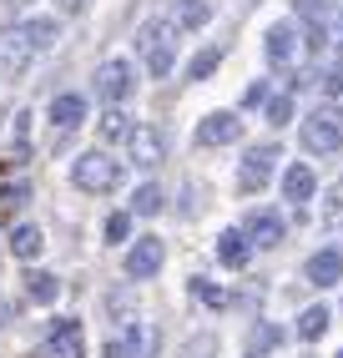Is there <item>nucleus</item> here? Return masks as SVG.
Segmentation results:
<instances>
[{"label":"nucleus","mask_w":343,"mask_h":358,"mask_svg":"<svg viewBox=\"0 0 343 358\" xmlns=\"http://www.w3.org/2000/svg\"><path fill=\"white\" fill-rule=\"evenodd\" d=\"M298 6V15H308V20H323L328 15V0H293Z\"/></svg>","instance_id":"32"},{"label":"nucleus","mask_w":343,"mask_h":358,"mask_svg":"<svg viewBox=\"0 0 343 358\" xmlns=\"http://www.w3.org/2000/svg\"><path fill=\"white\" fill-rule=\"evenodd\" d=\"M267 122H273V127H288V122H293V101H288V96L267 101Z\"/></svg>","instance_id":"31"},{"label":"nucleus","mask_w":343,"mask_h":358,"mask_svg":"<svg viewBox=\"0 0 343 358\" xmlns=\"http://www.w3.org/2000/svg\"><path fill=\"white\" fill-rule=\"evenodd\" d=\"M298 333H303V338H323V333H328V308H303Z\"/></svg>","instance_id":"25"},{"label":"nucleus","mask_w":343,"mask_h":358,"mask_svg":"<svg viewBox=\"0 0 343 358\" xmlns=\"http://www.w3.org/2000/svg\"><path fill=\"white\" fill-rule=\"evenodd\" d=\"M31 45H26V36H20V31H10V36H0V81H15L20 76V71H26L31 66Z\"/></svg>","instance_id":"7"},{"label":"nucleus","mask_w":343,"mask_h":358,"mask_svg":"<svg viewBox=\"0 0 343 358\" xmlns=\"http://www.w3.org/2000/svg\"><path fill=\"white\" fill-rule=\"evenodd\" d=\"M136 51H141V66L152 76H167L172 61H177V20H146L141 36H136Z\"/></svg>","instance_id":"1"},{"label":"nucleus","mask_w":343,"mask_h":358,"mask_svg":"<svg viewBox=\"0 0 343 358\" xmlns=\"http://www.w3.org/2000/svg\"><path fill=\"white\" fill-rule=\"evenodd\" d=\"M248 243L278 248L283 243V217H278V212H253V217H248Z\"/></svg>","instance_id":"14"},{"label":"nucleus","mask_w":343,"mask_h":358,"mask_svg":"<svg viewBox=\"0 0 343 358\" xmlns=\"http://www.w3.org/2000/svg\"><path fill=\"white\" fill-rule=\"evenodd\" d=\"M283 343V328H273V323H258L253 333H248V353L253 358H262V353H273Z\"/></svg>","instance_id":"20"},{"label":"nucleus","mask_w":343,"mask_h":358,"mask_svg":"<svg viewBox=\"0 0 343 358\" xmlns=\"http://www.w3.org/2000/svg\"><path fill=\"white\" fill-rule=\"evenodd\" d=\"M26 293H31V303H56L61 282H56L51 273H31V278H26Z\"/></svg>","instance_id":"23"},{"label":"nucleus","mask_w":343,"mask_h":358,"mask_svg":"<svg viewBox=\"0 0 343 358\" xmlns=\"http://www.w3.org/2000/svg\"><path fill=\"white\" fill-rule=\"evenodd\" d=\"M61 10H71V15H76V10H86V0H61Z\"/></svg>","instance_id":"35"},{"label":"nucleus","mask_w":343,"mask_h":358,"mask_svg":"<svg viewBox=\"0 0 343 358\" xmlns=\"http://www.w3.org/2000/svg\"><path fill=\"white\" fill-rule=\"evenodd\" d=\"M248 106H267V81H258V86H248Z\"/></svg>","instance_id":"34"},{"label":"nucleus","mask_w":343,"mask_h":358,"mask_svg":"<svg viewBox=\"0 0 343 358\" xmlns=\"http://www.w3.org/2000/svg\"><path fill=\"white\" fill-rule=\"evenodd\" d=\"M323 86L333 91V96H343V56H338V61L328 66V76H323Z\"/></svg>","instance_id":"33"},{"label":"nucleus","mask_w":343,"mask_h":358,"mask_svg":"<svg viewBox=\"0 0 343 358\" xmlns=\"http://www.w3.org/2000/svg\"><path fill=\"white\" fill-rule=\"evenodd\" d=\"M192 293H197V303H207V308H223V288H212L207 278H192Z\"/></svg>","instance_id":"28"},{"label":"nucleus","mask_w":343,"mask_h":358,"mask_svg":"<svg viewBox=\"0 0 343 358\" xmlns=\"http://www.w3.org/2000/svg\"><path fill=\"white\" fill-rule=\"evenodd\" d=\"M132 212H141V217H157V212H162V187H157V182H141L136 197H132Z\"/></svg>","instance_id":"22"},{"label":"nucleus","mask_w":343,"mask_h":358,"mask_svg":"<svg viewBox=\"0 0 343 358\" xmlns=\"http://www.w3.org/2000/svg\"><path fill=\"white\" fill-rule=\"evenodd\" d=\"M338 278H343V257H338V248H323V252L308 257V282H318V288H333Z\"/></svg>","instance_id":"13"},{"label":"nucleus","mask_w":343,"mask_h":358,"mask_svg":"<svg viewBox=\"0 0 343 358\" xmlns=\"http://www.w3.org/2000/svg\"><path fill=\"white\" fill-rule=\"evenodd\" d=\"M313 187H318V182H313V172H308L303 162H293L288 172H283V197H288V202H308Z\"/></svg>","instance_id":"17"},{"label":"nucleus","mask_w":343,"mask_h":358,"mask_svg":"<svg viewBox=\"0 0 343 358\" xmlns=\"http://www.w3.org/2000/svg\"><path fill=\"white\" fill-rule=\"evenodd\" d=\"M26 197H31V187H26V182H6V187H0V207H20Z\"/></svg>","instance_id":"29"},{"label":"nucleus","mask_w":343,"mask_h":358,"mask_svg":"<svg viewBox=\"0 0 343 358\" xmlns=\"http://www.w3.org/2000/svg\"><path fill=\"white\" fill-rule=\"evenodd\" d=\"M127 232H132V217H127V212H111V217H106V237H111V243H127Z\"/></svg>","instance_id":"30"},{"label":"nucleus","mask_w":343,"mask_h":358,"mask_svg":"<svg viewBox=\"0 0 343 358\" xmlns=\"http://www.w3.org/2000/svg\"><path fill=\"white\" fill-rule=\"evenodd\" d=\"M146 353H152V333L141 323H127V333L106 343V358H146Z\"/></svg>","instance_id":"12"},{"label":"nucleus","mask_w":343,"mask_h":358,"mask_svg":"<svg viewBox=\"0 0 343 358\" xmlns=\"http://www.w3.org/2000/svg\"><path fill=\"white\" fill-rule=\"evenodd\" d=\"M298 141H303L308 152H318V157L338 152L343 147V106H318L308 122L298 127Z\"/></svg>","instance_id":"3"},{"label":"nucleus","mask_w":343,"mask_h":358,"mask_svg":"<svg viewBox=\"0 0 343 358\" xmlns=\"http://www.w3.org/2000/svg\"><path fill=\"white\" fill-rule=\"evenodd\" d=\"M237 136H242V122H237L232 111H212L207 122L197 127V141H202V147H227V141H237Z\"/></svg>","instance_id":"8"},{"label":"nucleus","mask_w":343,"mask_h":358,"mask_svg":"<svg viewBox=\"0 0 343 358\" xmlns=\"http://www.w3.org/2000/svg\"><path fill=\"white\" fill-rule=\"evenodd\" d=\"M162 257H167L162 237H136V248L127 252V278H152L162 268Z\"/></svg>","instance_id":"6"},{"label":"nucleus","mask_w":343,"mask_h":358,"mask_svg":"<svg viewBox=\"0 0 343 358\" xmlns=\"http://www.w3.org/2000/svg\"><path fill=\"white\" fill-rule=\"evenodd\" d=\"M81 122H86V101L81 96H71V91H66V96L51 101V127L71 131V127H81Z\"/></svg>","instance_id":"15"},{"label":"nucleus","mask_w":343,"mask_h":358,"mask_svg":"<svg viewBox=\"0 0 343 358\" xmlns=\"http://www.w3.org/2000/svg\"><path fill=\"white\" fill-rule=\"evenodd\" d=\"M132 131H136V127H132V116L121 111V106H111V111L102 116V136H106V141H132Z\"/></svg>","instance_id":"21"},{"label":"nucleus","mask_w":343,"mask_h":358,"mask_svg":"<svg viewBox=\"0 0 343 358\" xmlns=\"http://www.w3.org/2000/svg\"><path fill=\"white\" fill-rule=\"evenodd\" d=\"M262 51H267V66H293V61H298V31H293V26H273V31H267V41H262Z\"/></svg>","instance_id":"10"},{"label":"nucleus","mask_w":343,"mask_h":358,"mask_svg":"<svg viewBox=\"0 0 343 358\" xmlns=\"http://www.w3.org/2000/svg\"><path fill=\"white\" fill-rule=\"evenodd\" d=\"M248 252H253V243H248V232H223L217 237V257H223V268H242L248 262Z\"/></svg>","instance_id":"16"},{"label":"nucleus","mask_w":343,"mask_h":358,"mask_svg":"<svg viewBox=\"0 0 343 358\" xmlns=\"http://www.w3.org/2000/svg\"><path fill=\"white\" fill-rule=\"evenodd\" d=\"M20 36H26L31 51H51V45H56V20L36 15V20H26V26H20Z\"/></svg>","instance_id":"19"},{"label":"nucleus","mask_w":343,"mask_h":358,"mask_svg":"<svg viewBox=\"0 0 343 358\" xmlns=\"http://www.w3.org/2000/svg\"><path fill=\"white\" fill-rule=\"evenodd\" d=\"M273 162H278V147L267 141V147H253L248 157H242V187H267V177H273Z\"/></svg>","instance_id":"9"},{"label":"nucleus","mask_w":343,"mask_h":358,"mask_svg":"<svg viewBox=\"0 0 343 358\" xmlns=\"http://www.w3.org/2000/svg\"><path fill=\"white\" fill-rule=\"evenodd\" d=\"M127 147H132V162H136V166H157V162L167 157V141H162L157 127H136Z\"/></svg>","instance_id":"11"},{"label":"nucleus","mask_w":343,"mask_h":358,"mask_svg":"<svg viewBox=\"0 0 343 358\" xmlns=\"http://www.w3.org/2000/svg\"><path fill=\"white\" fill-rule=\"evenodd\" d=\"M6 6H26V0H6Z\"/></svg>","instance_id":"37"},{"label":"nucleus","mask_w":343,"mask_h":358,"mask_svg":"<svg viewBox=\"0 0 343 358\" xmlns=\"http://www.w3.org/2000/svg\"><path fill=\"white\" fill-rule=\"evenodd\" d=\"M132 86H136V71H132V61H106L102 71H96V96L102 101H111V106H121L132 96Z\"/></svg>","instance_id":"4"},{"label":"nucleus","mask_w":343,"mask_h":358,"mask_svg":"<svg viewBox=\"0 0 343 358\" xmlns=\"http://www.w3.org/2000/svg\"><path fill=\"white\" fill-rule=\"evenodd\" d=\"M217 61H223V51H217V45H207V51H197V56H192L187 76H192V81H207L212 71H217Z\"/></svg>","instance_id":"26"},{"label":"nucleus","mask_w":343,"mask_h":358,"mask_svg":"<svg viewBox=\"0 0 343 358\" xmlns=\"http://www.w3.org/2000/svg\"><path fill=\"white\" fill-rule=\"evenodd\" d=\"M71 177H76L81 192H116L121 177H127V166H121L111 152H81L76 166H71Z\"/></svg>","instance_id":"2"},{"label":"nucleus","mask_w":343,"mask_h":358,"mask_svg":"<svg viewBox=\"0 0 343 358\" xmlns=\"http://www.w3.org/2000/svg\"><path fill=\"white\" fill-rule=\"evenodd\" d=\"M207 15H212L207 0H177V20H182V26L197 31V26H207Z\"/></svg>","instance_id":"24"},{"label":"nucleus","mask_w":343,"mask_h":358,"mask_svg":"<svg viewBox=\"0 0 343 358\" xmlns=\"http://www.w3.org/2000/svg\"><path fill=\"white\" fill-rule=\"evenodd\" d=\"M0 313H6V308H0Z\"/></svg>","instance_id":"38"},{"label":"nucleus","mask_w":343,"mask_h":358,"mask_svg":"<svg viewBox=\"0 0 343 358\" xmlns=\"http://www.w3.org/2000/svg\"><path fill=\"white\" fill-rule=\"evenodd\" d=\"M338 45H343V10H338Z\"/></svg>","instance_id":"36"},{"label":"nucleus","mask_w":343,"mask_h":358,"mask_svg":"<svg viewBox=\"0 0 343 358\" xmlns=\"http://www.w3.org/2000/svg\"><path fill=\"white\" fill-rule=\"evenodd\" d=\"M10 147H15V157H26V152H31V111H15V127H10Z\"/></svg>","instance_id":"27"},{"label":"nucleus","mask_w":343,"mask_h":358,"mask_svg":"<svg viewBox=\"0 0 343 358\" xmlns=\"http://www.w3.org/2000/svg\"><path fill=\"white\" fill-rule=\"evenodd\" d=\"M46 348H51V358H86V333H81V323H76V318H56Z\"/></svg>","instance_id":"5"},{"label":"nucleus","mask_w":343,"mask_h":358,"mask_svg":"<svg viewBox=\"0 0 343 358\" xmlns=\"http://www.w3.org/2000/svg\"><path fill=\"white\" fill-rule=\"evenodd\" d=\"M41 248H46V237H41V227H31V222H20V227L10 232V252H15L20 262H36V257H41Z\"/></svg>","instance_id":"18"},{"label":"nucleus","mask_w":343,"mask_h":358,"mask_svg":"<svg viewBox=\"0 0 343 358\" xmlns=\"http://www.w3.org/2000/svg\"><path fill=\"white\" fill-rule=\"evenodd\" d=\"M338 358H343V353H338Z\"/></svg>","instance_id":"39"}]
</instances>
